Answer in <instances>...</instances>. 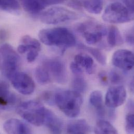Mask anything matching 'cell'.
<instances>
[{
    "label": "cell",
    "instance_id": "cell-1",
    "mask_svg": "<svg viewBox=\"0 0 134 134\" xmlns=\"http://www.w3.org/2000/svg\"><path fill=\"white\" fill-rule=\"evenodd\" d=\"M40 41L44 44L65 49L76 44L74 34L67 28L55 27L41 30L39 32Z\"/></svg>",
    "mask_w": 134,
    "mask_h": 134
},
{
    "label": "cell",
    "instance_id": "cell-2",
    "mask_svg": "<svg viewBox=\"0 0 134 134\" xmlns=\"http://www.w3.org/2000/svg\"><path fill=\"white\" fill-rule=\"evenodd\" d=\"M54 102L65 115L73 118L79 114L83 99L80 93L78 92L75 90H63L55 94Z\"/></svg>",
    "mask_w": 134,
    "mask_h": 134
},
{
    "label": "cell",
    "instance_id": "cell-3",
    "mask_svg": "<svg viewBox=\"0 0 134 134\" xmlns=\"http://www.w3.org/2000/svg\"><path fill=\"white\" fill-rule=\"evenodd\" d=\"M47 110L40 102L30 100L21 103L17 109V112L29 123L40 126L44 125Z\"/></svg>",
    "mask_w": 134,
    "mask_h": 134
},
{
    "label": "cell",
    "instance_id": "cell-4",
    "mask_svg": "<svg viewBox=\"0 0 134 134\" xmlns=\"http://www.w3.org/2000/svg\"><path fill=\"white\" fill-rule=\"evenodd\" d=\"M102 17L104 21L109 23L122 24L133 20L134 13L130 10L124 4L115 2L107 6Z\"/></svg>",
    "mask_w": 134,
    "mask_h": 134
},
{
    "label": "cell",
    "instance_id": "cell-5",
    "mask_svg": "<svg viewBox=\"0 0 134 134\" xmlns=\"http://www.w3.org/2000/svg\"><path fill=\"white\" fill-rule=\"evenodd\" d=\"M76 30L89 45L100 42L108 32L104 25L93 21H87L79 24Z\"/></svg>",
    "mask_w": 134,
    "mask_h": 134
},
{
    "label": "cell",
    "instance_id": "cell-6",
    "mask_svg": "<svg viewBox=\"0 0 134 134\" xmlns=\"http://www.w3.org/2000/svg\"><path fill=\"white\" fill-rule=\"evenodd\" d=\"M75 12L61 6H54L43 10L40 14V20L46 24H58L78 19Z\"/></svg>",
    "mask_w": 134,
    "mask_h": 134
},
{
    "label": "cell",
    "instance_id": "cell-7",
    "mask_svg": "<svg viewBox=\"0 0 134 134\" xmlns=\"http://www.w3.org/2000/svg\"><path fill=\"white\" fill-rule=\"evenodd\" d=\"M2 58V70L5 76L10 79L17 71L20 64V58L14 48L8 44H4L0 48Z\"/></svg>",
    "mask_w": 134,
    "mask_h": 134
},
{
    "label": "cell",
    "instance_id": "cell-8",
    "mask_svg": "<svg viewBox=\"0 0 134 134\" xmlns=\"http://www.w3.org/2000/svg\"><path fill=\"white\" fill-rule=\"evenodd\" d=\"M42 66L48 71L51 77L57 82L65 83L67 79V70L65 63L59 59L46 60Z\"/></svg>",
    "mask_w": 134,
    "mask_h": 134
},
{
    "label": "cell",
    "instance_id": "cell-9",
    "mask_svg": "<svg viewBox=\"0 0 134 134\" xmlns=\"http://www.w3.org/2000/svg\"><path fill=\"white\" fill-rule=\"evenodd\" d=\"M14 88L24 95L32 94L35 89V84L31 77L24 72L17 71L9 79Z\"/></svg>",
    "mask_w": 134,
    "mask_h": 134
},
{
    "label": "cell",
    "instance_id": "cell-10",
    "mask_svg": "<svg viewBox=\"0 0 134 134\" xmlns=\"http://www.w3.org/2000/svg\"><path fill=\"white\" fill-rule=\"evenodd\" d=\"M126 97V90L123 86H113L110 87L106 93L105 104L110 109H115L123 104Z\"/></svg>",
    "mask_w": 134,
    "mask_h": 134
},
{
    "label": "cell",
    "instance_id": "cell-11",
    "mask_svg": "<svg viewBox=\"0 0 134 134\" xmlns=\"http://www.w3.org/2000/svg\"><path fill=\"white\" fill-rule=\"evenodd\" d=\"M112 61L114 66L125 71H130L134 67V53L126 49L119 50L114 53Z\"/></svg>",
    "mask_w": 134,
    "mask_h": 134
},
{
    "label": "cell",
    "instance_id": "cell-12",
    "mask_svg": "<svg viewBox=\"0 0 134 134\" xmlns=\"http://www.w3.org/2000/svg\"><path fill=\"white\" fill-rule=\"evenodd\" d=\"M4 131L7 134H30L31 130L18 119H10L7 120L3 125Z\"/></svg>",
    "mask_w": 134,
    "mask_h": 134
},
{
    "label": "cell",
    "instance_id": "cell-13",
    "mask_svg": "<svg viewBox=\"0 0 134 134\" xmlns=\"http://www.w3.org/2000/svg\"><path fill=\"white\" fill-rule=\"evenodd\" d=\"M44 125L53 134H61L63 130V123L61 120L53 112L47 109Z\"/></svg>",
    "mask_w": 134,
    "mask_h": 134
},
{
    "label": "cell",
    "instance_id": "cell-14",
    "mask_svg": "<svg viewBox=\"0 0 134 134\" xmlns=\"http://www.w3.org/2000/svg\"><path fill=\"white\" fill-rule=\"evenodd\" d=\"M32 50L41 51V46L39 41L28 35L23 37L21 39L20 44L17 48L18 53L24 54Z\"/></svg>",
    "mask_w": 134,
    "mask_h": 134
},
{
    "label": "cell",
    "instance_id": "cell-15",
    "mask_svg": "<svg viewBox=\"0 0 134 134\" xmlns=\"http://www.w3.org/2000/svg\"><path fill=\"white\" fill-rule=\"evenodd\" d=\"M91 128L84 119H79L70 122L67 126L68 134H87L90 132Z\"/></svg>",
    "mask_w": 134,
    "mask_h": 134
},
{
    "label": "cell",
    "instance_id": "cell-16",
    "mask_svg": "<svg viewBox=\"0 0 134 134\" xmlns=\"http://www.w3.org/2000/svg\"><path fill=\"white\" fill-rule=\"evenodd\" d=\"M89 101L91 105L96 110L98 115L103 118L106 114V110L104 107L103 96L99 90L92 91L89 97Z\"/></svg>",
    "mask_w": 134,
    "mask_h": 134
},
{
    "label": "cell",
    "instance_id": "cell-17",
    "mask_svg": "<svg viewBox=\"0 0 134 134\" xmlns=\"http://www.w3.org/2000/svg\"><path fill=\"white\" fill-rule=\"evenodd\" d=\"M74 62L78 64L82 69L84 68L89 74L94 72L95 68L92 58L86 54H78L75 56Z\"/></svg>",
    "mask_w": 134,
    "mask_h": 134
},
{
    "label": "cell",
    "instance_id": "cell-18",
    "mask_svg": "<svg viewBox=\"0 0 134 134\" xmlns=\"http://www.w3.org/2000/svg\"><path fill=\"white\" fill-rule=\"evenodd\" d=\"M22 2L25 11L33 15L41 13L46 7L39 0H23Z\"/></svg>",
    "mask_w": 134,
    "mask_h": 134
},
{
    "label": "cell",
    "instance_id": "cell-19",
    "mask_svg": "<svg viewBox=\"0 0 134 134\" xmlns=\"http://www.w3.org/2000/svg\"><path fill=\"white\" fill-rule=\"evenodd\" d=\"M81 6L93 14H99L103 8V0H81Z\"/></svg>",
    "mask_w": 134,
    "mask_h": 134
},
{
    "label": "cell",
    "instance_id": "cell-20",
    "mask_svg": "<svg viewBox=\"0 0 134 134\" xmlns=\"http://www.w3.org/2000/svg\"><path fill=\"white\" fill-rule=\"evenodd\" d=\"M107 41L110 47H114L123 44V40L119 29L115 26H111L107 32Z\"/></svg>",
    "mask_w": 134,
    "mask_h": 134
},
{
    "label": "cell",
    "instance_id": "cell-21",
    "mask_svg": "<svg viewBox=\"0 0 134 134\" xmlns=\"http://www.w3.org/2000/svg\"><path fill=\"white\" fill-rule=\"evenodd\" d=\"M94 133L101 134H118V131L109 122L100 120L96 124Z\"/></svg>",
    "mask_w": 134,
    "mask_h": 134
},
{
    "label": "cell",
    "instance_id": "cell-22",
    "mask_svg": "<svg viewBox=\"0 0 134 134\" xmlns=\"http://www.w3.org/2000/svg\"><path fill=\"white\" fill-rule=\"evenodd\" d=\"M0 9L17 14L20 12L21 7L17 0H0Z\"/></svg>",
    "mask_w": 134,
    "mask_h": 134
},
{
    "label": "cell",
    "instance_id": "cell-23",
    "mask_svg": "<svg viewBox=\"0 0 134 134\" xmlns=\"http://www.w3.org/2000/svg\"><path fill=\"white\" fill-rule=\"evenodd\" d=\"M0 97L5 99L8 105H14L17 101L16 96L10 92L7 83L4 81L0 82Z\"/></svg>",
    "mask_w": 134,
    "mask_h": 134
},
{
    "label": "cell",
    "instance_id": "cell-24",
    "mask_svg": "<svg viewBox=\"0 0 134 134\" xmlns=\"http://www.w3.org/2000/svg\"><path fill=\"white\" fill-rule=\"evenodd\" d=\"M79 47L80 48V49H81L88 52L101 65H104L106 64L107 57L105 55V54L100 50L92 47H87L83 44L79 45Z\"/></svg>",
    "mask_w": 134,
    "mask_h": 134
},
{
    "label": "cell",
    "instance_id": "cell-25",
    "mask_svg": "<svg viewBox=\"0 0 134 134\" xmlns=\"http://www.w3.org/2000/svg\"><path fill=\"white\" fill-rule=\"evenodd\" d=\"M35 78L37 81L41 85L47 84L51 81V76L44 66L37 67L35 71Z\"/></svg>",
    "mask_w": 134,
    "mask_h": 134
},
{
    "label": "cell",
    "instance_id": "cell-26",
    "mask_svg": "<svg viewBox=\"0 0 134 134\" xmlns=\"http://www.w3.org/2000/svg\"><path fill=\"white\" fill-rule=\"evenodd\" d=\"M72 86L74 90L79 93L84 92L87 88V82L81 76H76L72 81Z\"/></svg>",
    "mask_w": 134,
    "mask_h": 134
},
{
    "label": "cell",
    "instance_id": "cell-27",
    "mask_svg": "<svg viewBox=\"0 0 134 134\" xmlns=\"http://www.w3.org/2000/svg\"><path fill=\"white\" fill-rule=\"evenodd\" d=\"M125 130L128 134H133L134 132V116L133 112L128 114L126 116Z\"/></svg>",
    "mask_w": 134,
    "mask_h": 134
},
{
    "label": "cell",
    "instance_id": "cell-28",
    "mask_svg": "<svg viewBox=\"0 0 134 134\" xmlns=\"http://www.w3.org/2000/svg\"><path fill=\"white\" fill-rule=\"evenodd\" d=\"M109 78L111 82L114 84H119L122 82V76L115 70H112L109 75Z\"/></svg>",
    "mask_w": 134,
    "mask_h": 134
},
{
    "label": "cell",
    "instance_id": "cell-29",
    "mask_svg": "<svg viewBox=\"0 0 134 134\" xmlns=\"http://www.w3.org/2000/svg\"><path fill=\"white\" fill-rule=\"evenodd\" d=\"M39 51L38 50H32L28 51L27 52V60L28 62L29 63H32L34 62L36 59L37 58L39 53Z\"/></svg>",
    "mask_w": 134,
    "mask_h": 134
},
{
    "label": "cell",
    "instance_id": "cell-30",
    "mask_svg": "<svg viewBox=\"0 0 134 134\" xmlns=\"http://www.w3.org/2000/svg\"><path fill=\"white\" fill-rule=\"evenodd\" d=\"M70 69L72 73L76 76H81L83 72L82 69L74 62L70 64Z\"/></svg>",
    "mask_w": 134,
    "mask_h": 134
},
{
    "label": "cell",
    "instance_id": "cell-31",
    "mask_svg": "<svg viewBox=\"0 0 134 134\" xmlns=\"http://www.w3.org/2000/svg\"><path fill=\"white\" fill-rule=\"evenodd\" d=\"M46 7L52 5L62 3L66 0H39Z\"/></svg>",
    "mask_w": 134,
    "mask_h": 134
},
{
    "label": "cell",
    "instance_id": "cell-32",
    "mask_svg": "<svg viewBox=\"0 0 134 134\" xmlns=\"http://www.w3.org/2000/svg\"><path fill=\"white\" fill-rule=\"evenodd\" d=\"M126 40L128 43L133 46L134 44V31L133 29H131L126 34Z\"/></svg>",
    "mask_w": 134,
    "mask_h": 134
},
{
    "label": "cell",
    "instance_id": "cell-33",
    "mask_svg": "<svg viewBox=\"0 0 134 134\" xmlns=\"http://www.w3.org/2000/svg\"><path fill=\"white\" fill-rule=\"evenodd\" d=\"M123 3L130 10L134 13V0H123Z\"/></svg>",
    "mask_w": 134,
    "mask_h": 134
},
{
    "label": "cell",
    "instance_id": "cell-34",
    "mask_svg": "<svg viewBox=\"0 0 134 134\" xmlns=\"http://www.w3.org/2000/svg\"><path fill=\"white\" fill-rule=\"evenodd\" d=\"M7 38V32L4 29H0V41H5Z\"/></svg>",
    "mask_w": 134,
    "mask_h": 134
},
{
    "label": "cell",
    "instance_id": "cell-35",
    "mask_svg": "<svg viewBox=\"0 0 134 134\" xmlns=\"http://www.w3.org/2000/svg\"><path fill=\"white\" fill-rule=\"evenodd\" d=\"M99 78L100 79H101V81H102L103 83H106L108 80V77L107 76V75L104 72H101L99 74Z\"/></svg>",
    "mask_w": 134,
    "mask_h": 134
},
{
    "label": "cell",
    "instance_id": "cell-36",
    "mask_svg": "<svg viewBox=\"0 0 134 134\" xmlns=\"http://www.w3.org/2000/svg\"><path fill=\"white\" fill-rule=\"evenodd\" d=\"M8 105V104L7 101L3 98L0 97V105L2 106V107H5V106H7Z\"/></svg>",
    "mask_w": 134,
    "mask_h": 134
},
{
    "label": "cell",
    "instance_id": "cell-37",
    "mask_svg": "<svg viewBox=\"0 0 134 134\" xmlns=\"http://www.w3.org/2000/svg\"><path fill=\"white\" fill-rule=\"evenodd\" d=\"M22 1H23V0H22Z\"/></svg>",
    "mask_w": 134,
    "mask_h": 134
}]
</instances>
